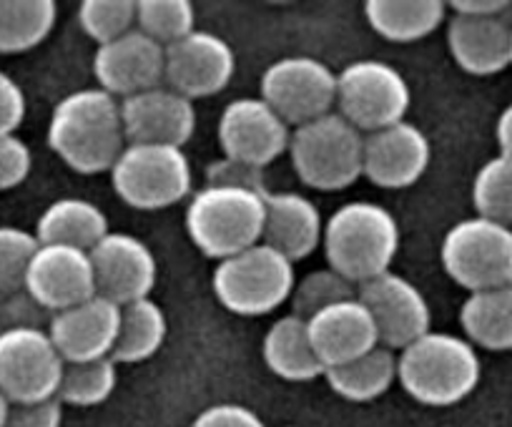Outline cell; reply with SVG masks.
<instances>
[{
	"label": "cell",
	"mask_w": 512,
	"mask_h": 427,
	"mask_svg": "<svg viewBox=\"0 0 512 427\" xmlns=\"http://www.w3.org/2000/svg\"><path fill=\"white\" fill-rule=\"evenodd\" d=\"M48 146L78 174L111 171L126 149L121 101L103 88L68 93L48 121Z\"/></svg>",
	"instance_id": "6da1fadb"
},
{
	"label": "cell",
	"mask_w": 512,
	"mask_h": 427,
	"mask_svg": "<svg viewBox=\"0 0 512 427\" xmlns=\"http://www.w3.org/2000/svg\"><path fill=\"white\" fill-rule=\"evenodd\" d=\"M322 244L329 267L359 287L390 272L400 252V224L374 201H349L327 219Z\"/></svg>",
	"instance_id": "7a4b0ae2"
},
{
	"label": "cell",
	"mask_w": 512,
	"mask_h": 427,
	"mask_svg": "<svg viewBox=\"0 0 512 427\" xmlns=\"http://www.w3.org/2000/svg\"><path fill=\"white\" fill-rule=\"evenodd\" d=\"M482 375L480 357L467 337L427 332L397 355V380L412 400L450 407L472 395Z\"/></svg>",
	"instance_id": "3957f363"
},
{
	"label": "cell",
	"mask_w": 512,
	"mask_h": 427,
	"mask_svg": "<svg viewBox=\"0 0 512 427\" xmlns=\"http://www.w3.org/2000/svg\"><path fill=\"white\" fill-rule=\"evenodd\" d=\"M264 214L267 194L204 186L186 206V232L201 254L221 262L262 242Z\"/></svg>",
	"instance_id": "277c9868"
},
{
	"label": "cell",
	"mask_w": 512,
	"mask_h": 427,
	"mask_svg": "<svg viewBox=\"0 0 512 427\" xmlns=\"http://www.w3.org/2000/svg\"><path fill=\"white\" fill-rule=\"evenodd\" d=\"M289 156L299 179L312 189H347L364 176V134L332 111L292 131Z\"/></svg>",
	"instance_id": "5b68a950"
},
{
	"label": "cell",
	"mask_w": 512,
	"mask_h": 427,
	"mask_svg": "<svg viewBox=\"0 0 512 427\" xmlns=\"http://www.w3.org/2000/svg\"><path fill=\"white\" fill-rule=\"evenodd\" d=\"M294 284V262L264 242L221 259L211 279L216 299L239 317L274 312L292 297Z\"/></svg>",
	"instance_id": "8992f818"
},
{
	"label": "cell",
	"mask_w": 512,
	"mask_h": 427,
	"mask_svg": "<svg viewBox=\"0 0 512 427\" xmlns=\"http://www.w3.org/2000/svg\"><path fill=\"white\" fill-rule=\"evenodd\" d=\"M191 164L179 146L128 144L111 169V184L128 206L166 209L191 194Z\"/></svg>",
	"instance_id": "52a82bcc"
},
{
	"label": "cell",
	"mask_w": 512,
	"mask_h": 427,
	"mask_svg": "<svg viewBox=\"0 0 512 427\" xmlns=\"http://www.w3.org/2000/svg\"><path fill=\"white\" fill-rule=\"evenodd\" d=\"M442 267L467 292L512 284V229L485 217L457 222L442 239Z\"/></svg>",
	"instance_id": "ba28073f"
},
{
	"label": "cell",
	"mask_w": 512,
	"mask_h": 427,
	"mask_svg": "<svg viewBox=\"0 0 512 427\" xmlns=\"http://www.w3.org/2000/svg\"><path fill=\"white\" fill-rule=\"evenodd\" d=\"M410 101L405 76L390 63L367 58L337 73V114L364 136L405 121Z\"/></svg>",
	"instance_id": "9c48e42d"
},
{
	"label": "cell",
	"mask_w": 512,
	"mask_h": 427,
	"mask_svg": "<svg viewBox=\"0 0 512 427\" xmlns=\"http://www.w3.org/2000/svg\"><path fill=\"white\" fill-rule=\"evenodd\" d=\"M63 370L66 362L48 330L0 332V390L11 405L53 400Z\"/></svg>",
	"instance_id": "30bf717a"
},
{
	"label": "cell",
	"mask_w": 512,
	"mask_h": 427,
	"mask_svg": "<svg viewBox=\"0 0 512 427\" xmlns=\"http://www.w3.org/2000/svg\"><path fill=\"white\" fill-rule=\"evenodd\" d=\"M262 98L287 121L302 126L337 106V73L312 56H287L264 71Z\"/></svg>",
	"instance_id": "8fae6325"
},
{
	"label": "cell",
	"mask_w": 512,
	"mask_h": 427,
	"mask_svg": "<svg viewBox=\"0 0 512 427\" xmlns=\"http://www.w3.org/2000/svg\"><path fill=\"white\" fill-rule=\"evenodd\" d=\"M357 299L372 314L379 345L390 350H405L430 332L432 312L422 289L392 269L359 284Z\"/></svg>",
	"instance_id": "7c38bea8"
},
{
	"label": "cell",
	"mask_w": 512,
	"mask_h": 427,
	"mask_svg": "<svg viewBox=\"0 0 512 427\" xmlns=\"http://www.w3.org/2000/svg\"><path fill=\"white\" fill-rule=\"evenodd\" d=\"M292 129L262 96H244L221 111L219 144L224 156L264 169L289 151Z\"/></svg>",
	"instance_id": "4fadbf2b"
},
{
	"label": "cell",
	"mask_w": 512,
	"mask_h": 427,
	"mask_svg": "<svg viewBox=\"0 0 512 427\" xmlns=\"http://www.w3.org/2000/svg\"><path fill=\"white\" fill-rule=\"evenodd\" d=\"M96 294L116 304L146 299L159 279V264L149 244L128 232H108L91 249Z\"/></svg>",
	"instance_id": "5bb4252c"
},
{
	"label": "cell",
	"mask_w": 512,
	"mask_h": 427,
	"mask_svg": "<svg viewBox=\"0 0 512 427\" xmlns=\"http://www.w3.org/2000/svg\"><path fill=\"white\" fill-rule=\"evenodd\" d=\"M236 56L229 43L211 31H194L166 48L164 81L189 101L214 96L229 86Z\"/></svg>",
	"instance_id": "9a60e30c"
},
{
	"label": "cell",
	"mask_w": 512,
	"mask_h": 427,
	"mask_svg": "<svg viewBox=\"0 0 512 427\" xmlns=\"http://www.w3.org/2000/svg\"><path fill=\"white\" fill-rule=\"evenodd\" d=\"M93 73L98 78V88L123 101L159 88L166 73V48L134 28L126 36L98 46Z\"/></svg>",
	"instance_id": "2e32d148"
},
{
	"label": "cell",
	"mask_w": 512,
	"mask_h": 427,
	"mask_svg": "<svg viewBox=\"0 0 512 427\" xmlns=\"http://www.w3.org/2000/svg\"><path fill=\"white\" fill-rule=\"evenodd\" d=\"M26 289L51 314L86 302L96 294L91 252L61 244H41L28 269Z\"/></svg>",
	"instance_id": "e0dca14e"
},
{
	"label": "cell",
	"mask_w": 512,
	"mask_h": 427,
	"mask_svg": "<svg viewBox=\"0 0 512 427\" xmlns=\"http://www.w3.org/2000/svg\"><path fill=\"white\" fill-rule=\"evenodd\" d=\"M121 330V304L93 294L86 302L51 314L48 335L63 362H88L111 357Z\"/></svg>",
	"instance_id": "ac0fdd59"
},
{
	"label": "cell",
	"mask_w": 512,
	"mask_h": 427,
	"mask_svg": "<svg viewBox=\"0 0 512 427\" xmlns=\"http://www.w3.org/2000/svg\"><path fill=\"white\" fill-rule=\"evenodd\" d=\"M128 144L184 146L196 131L194 101L171 88H151L121 101Z\"/></svg>",
	"instance_id": "d6986e66"
},
{
	"label": "cell",
	"mask_w": 512,
	"mask_h": 427,
	"mask_svg": "<svg viewBox=\"0 0 512 427\" xmlns=\"http://www.w3.org/2000/svg\"><path fill=\"white\" fill-rule=\"evenodd\" d=\"M430 141L410 121L364 136V176L382 189H407L430 166Z\"/></svg>",
	"instance_id": "ffe728a7"
},
{
	"label": "cell",
	"mask_w": 512,
	"mask_h": 427,
	"mask_svg": "<svg viewBox=\"0 0 512 427\" xmlns=\"http://www.w3.org/2000/svg\"><path fill=\"white\" fill-rule=\"evenodd\" d=\"M307 327L324 372L329 367L357 360L379 345V332L372 314L357 297L322 309L307 319Z\"/></svg>",
	"instance_id": "44dd1931"
},
{
	"label": "cell",
	"mask_w": 512,
	"mask_h": 427,
	"mask_svg": "<svg viewBox=\"0 0 512 427\" xmlns=\"http://www.w3.org/2000/svg\"><path fill=\"white\" fill-rule=\"evenodd\" d=\"M324 239L322 211L309 196L297 191L267 194L262 242L277 249L289 262L307 259Z\"/></svg>",
	"instance_id": "7402d4cb"
},
{
	"label": "cell",
	"mask_w": 512,
	"mask_h": 427,
	"mask_svg": "<svg viewBox=\"0 0 512 427\" xmlns=\"http://www.w3.org/2000/svg\"><path fill=\"white\" fill-rule=\"evenodd\" d=\"M510 36L505 18L452 16L447 26L452 58L470 76H495L510 66Z\"/></svg>",
	"instance_id": "603a6c76"
},
{
	"label": "cell",
	"mask_w": 512,
	"mask_h": 427,
	"mask_svg": "<svg viewBox=\"0 0 512 427\" xmlns=\"http://www.w3.org/2000/svg\"><path fill=\"white\" fill-rule=\"evenodd\" d=\"M108 232V217L101 206L78 196H66L46 206L38 219L36 239L41 244H61L91 252Z\"/></svg>",
	"instance_id": "cb8c5ba5"
},
{
	"label": "cell",
	"mask_w": 512,
	"mask_h": 427,
	"mask_svg": "<svg viewBox=\"0 0 512 427\" xmlns=\"http://www.w3.org/2000/svg\"><path fill=\"white\" fill-rule=\"evenodd\" d=\"M262 355L269 370L282 380L309 382L314 377H324V365L314 352L307 319L297 317V314L279 317L269 327Z\"/></svg>",
	"instance_id": "d4e9b609"
},
{
	"label": "cell",
	"mask_w": 512,
	"mask_h": 427,
	"mask_svg": "<svg viewBox=\"0 0 512 427\" xmlns=\"http://www.w3.org/2000/svg\"><path fill=\"white\" fill-rule=\"evenodd\" d=\"M369 26L392 43H412L427 38L442 26L447 3L442 0H369L364 6Z\"/></svg>",
	"instance_id": "484cf974"
},
{
	"label": "cell",
	"mask_w": 512,
	"mask_h": 427,
	"mask_svg": "<svg viewBox=\"0 0 512 427\" xmlns=\"http://www.w3.org/2000/svg\"><path fill=\"white\" fill-rule=\"evenodd\" d=\"M467 342L490 352L512 350V284L472 292L460 309Z\"/></svg>",
	"instance_id": "4316f807"
},
{
	"label": "cell",
	"mask_w": 512,
	"mask_h": 427,
	"mask_svg": "<svg viewBox=\"0 0 512 427\" xmlns=\"http://www.w3.org/2000/svg\"><path fill=\"white\" fill-rule=\"evenodd\" d=\"M329 387L349 402H369L382 397L397 380V355L390 347L377 345L367 355L324 372Z\"/></svg>",
	"instance_id": "83f0119b"
},
{
	"label": "cell",
	"mask_w": 512,
	"mask_h": 427,
	"mask_svg": "<svg viewBox=\"0 0 512 427\" xmlns=\"http://www.w3.org/2000/svg\"><path fill=\"white\" fill-rule=\"evenodd\" d=\"M166 314L151 297L136 299L121 307V330H118V342L113 347V362H134L151 360L161 350L166 340Z\"/></svg>",
	"instance_id": "f1b7e54d"
},
{
	"label": "cell",
	"mask_w": 512,
	"mask_h": 427,
	"mask_svg": "<svg viewBox=\"0 0 512 427\" xmlns=\"http://www.w3.org/2000/svg\"><path fill=\"white\" fill-rule=\"evenodd\" d=\"M56 21L53 0H0V53L16 56L41 46Z\"/></svg>",
	"instance_id": "f546056e"
},
{
	"label": "cell",
	"mask_w": 512,
	"mask_h": 427,
	"mask_svg": "<svg viewBox=\"0 0 512 427\" xmlns=\"http://www.w3.org/2000/svg\"><path fill=\"white\" fill-rule=\"evenodd\" d=\"M118 385V372L113 357L88 362H66L58 400L61 405L96 407L113 395Z\"/></svg>",
	"instance_id": "4dcf8cb0"
},
{
	"label": "cell",
	"mask_w": 512,
	"mask_h": 427,
	"mask_svg": "<svg viewBox=\"0 0 512 427\" xmlns=\"http://www.w3.org/2000/svg\"><path fill=\"white\" fill-rule=\"evenodd\" d=\"M472 204L477 217L512 229V156L497 154L477 171L472 181Z\"/></svg>",
	"instance_id": "1f68e13d"
},
{
	"label": "cell",
	"mask_w": 512,
	"mask_h": 427,
	"mask_svg": "<svg viewBox=\"0 0 512 427\" xmlns=\"http://www.w3.org/2000/svg\"><path fill=\"white\" fill-rule=\"evenodd\" d=\"M196 13L189 0H139L136 28L164 48L194 33Z\"/></svg>",
	"instance_id": "d6a6232c"
},
{
	"label": "cell",
	"mask_w": 512,
	"mask_h": 427,
	"mask_svg": "<svg viewBox=\"0 0 512 427\" xmlns=\"http://www.w3.org/2000/svg\"><path fill=\"white\" fill-rule=\"evenodd\" d=\"M357 297V284L344 279L342 274L334 272L332 267L314 269V272L304 274L292 292V307L297 317L309 319L322 309L332 307V304L344 302V299Z\"/></svg>",
	"instance_id": "836d02e7"
},
{
	"label": "cell",
	"mask_w": 512,
	"mask_h": 427,
	"mask_svg": "<svg viewBox=\"0 0 512 427\" xmlns=\"http://www.w3.org/2000/svg\"><path fill=\"white\" fill-rule=\"evenodd\" d=\"M83 33L103 46L136 28V0H83L78 8Z\"/></svg>",
	"instance_id": "e575fe53"
},
{
	"label": "cell",
	"mask_w": 512,
	"mask_h": 427,
	"mask_svg": "<svg viewBox=\"0 0 512 427\" xmlns=\"http://www.w3.org/2000/svg\"><path fill=\"white\" fill-rule=\"evenodd\" d=\"M41 242L18 227H0V297L26 289L28 269Z\"/></svg>",
	"instance_id": "d590c367"
},
{
	"label": "cell",
	"mask_w": 512,
	"mask_h": 427,
	"mask_svg": "<svg viewBox=\"0 0 512 427\" xmlns=\"http://www.w3.org/2000/svg\"><path fill=\"white\" fill-rule=\"evenodd\" d=\"M206 186H226V189H244L254 191V194H269L264 169L244 164V161L229 159V156H221V159L211 161V164L206 166Z\"/></svg>",
	"instance_id": "8d00e7d4"
},
{
	"label": "cell",
	"mask_w": 512,
	"mask_h": 427,
	"mask_svg": "<svg viewBox=\"0 0 512 427\" xmlns=\"http://www.w3.org/2000/svg\"><path fill=\"white\" fill-rule=\"evenodd\" d=\"M48 309L41 307L28 294V289L0 297V332L3 330H43V322H51Z\"/></svg>",
	"instance_id": "74e56055"
},
{
	"label": "cell",
	"mask_w": 512,
	"mask_h": 427,
	"mask_svg": "<svg viewBox=\"0 0 512 427\" xmlns=\"http://www.w3.org/2000/svg\"><path fill=\"white\" fill-rule=\"evenodd\" d=\"M33 169L31 146L16 134L0 136V191L16 189Z\"/></svg>",
	"instance_id": "f35d334b"
},
{
	"label": "cell",
	"mask_w": 512,
	"mask_h": 427,
	"mask_svg": "<svg viewBox=\"0 0 512 427\" xmlns=\"http://www.w3.org/2000/svg\"><path fill=\"white\" fill-rule=\"evenodd\" d=\"M63 405L58 397L43 402H26V405H11L3 427H61Z\"/></svg>",
	"instance_id": "ab89813d"
},
{
	"label": "cell",
	"mask_w": 512,
	"mask_h": 427,
	"mask_svg": "<svg viewBox=\"0 0 512 427\" xmlns=\"http://www.w3.org/2000/svg\"><path fill=\"white\" fill-rule=\"evenodd\" d=\"M191 427H267L264 420L256 415L254 410L244 405H236V402H221V405L206 407L201 415H196V420L191 422Z\"/></svg>",
	"instance_id": "60d3db41"
},
{
	"label": "cell",
	"mask_w": 512,
	"mask_h": 427,
	"mask_svg": "<svg viewBox=\"0 0 512 427\" xmlns=\"http://www.w3.org/2000/svg\"><path fill=\"white\" fill-rule=\"evenodd\" d=\"M26 119V93L8 73L0 71V136L16 134Z\"/></svg>",
	"instance_id": "b9f144b4"
},
{
	"label": "cell",
	"mask_w": 512,
	"mask_h": 427,
	"mask_svg": "<svg viewBox=\"0 0 512 427\" xmlns=\"http://www.w3.org/2000/svg\"><path fill=\"white\" fill-rule=\"evenodd\" d=\"M455 16H470V18H502L505 11H510L507 0H455L450 3Z\"/></svg>",
	"instance_id": "7bdbcfd3"
},
{
	"label": "cell",
	"mask_w": 512,
	"mask_h": 427,
	"mask_svg": "<svg viewBox=\"0 0 512 427\" xmlns=\"http://www.w3.org/2000/svg\"><path fill=\"white\" fill-rule=\"evenodd\" d=\"M497 146H500V154L512 156V103L500 114L495 126Z\"/></svg>",
	"instance_id": "ee69618b"
},
{
	"label": "cell",
	"mask_w": 512,
	"mask_h": 427,
	"mask_svg": "<svg viewBox=\"0 0 512 427\" xmlns=\"http://www.w3.org/2000/svg\"><path fill=\"white\" fill-rule=\"evenodd\" d=\"M8 412H11V400H8V397L3 395V390H0V427L6 425Z\"/></svg>",
	"instance_id": "f6af8a7d"
},
{
	"label": "cell",
	"mask_w": 512,
	"mask_h": 427,
	"mask_svg": "<svg viewBox=\"0 0 512 427\" xmlns=\"http://www.w3.org/2000/svg\"><path fill=\"white\" fill-rule=\"evenodd\" d=\"M510 63H512V36H510Z\"/></svg>",
	"instance_id": "bcb514c9"
}]
</instances>
